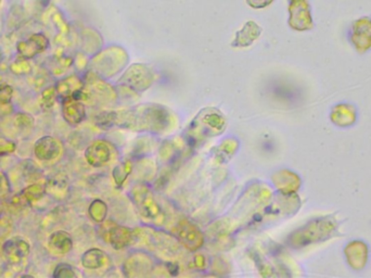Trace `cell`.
Masks as SVG:
<instances>
[{
    "instance_id": "1",
    "label": "cell",
    "mask_w": 371,
    "mask_h": 278,
    "mask_svg": "<svg viewBox=\"0 0 371 278\" xmlns=\"http://www.w3.org/2000/svg\"><path fill=\"white\" fill-rule=\"evenodd\" d=\"M62 146L59 141L50 136H45L38 139L35 144V156L44 161L54 160L61 153Z\"/></svg>"
},
{
    "instance_id": "2",
    "label": "cell",
    "mask_w": 371,
    "mask_h": 278,
    "mask_svg": "<svg viewBox=\"0 0 371 278\" xmlns=\"http://www.w3.org/2000/svg\"><path fill=\"white\" fill-rule=\"evenodd\" d=\"M2 250L10 263L17 264L28 256L29 245L24 239L12 238L4 242Z\"/></svg>"
},
{
    "instance_id": "3",
    "label": "cell",
    "mask_w": 371,
    "mask_h": 278,
    "mask_svg": "<svg viewBox=\"0 0 371 278\" xmlns=\"http://www.w3.org/2000/svg\"><path fill=\"white\" fill-rule=\"evenodd\" d=\"M62 114L68 123L76 125L85 119V106L79 100L67 98L62 104Z\"/></svg>"
},
{
    "instance_id": "4",
    "label": "cell",
    "mask_w": 371,
    "mask_h": 278,
    "mask_svg": "<svg viewBox=\"0 0 371 278\" xmlns=\"http://www.w3.org/2000/svg\"><path fill=\"white\" fill-rule=\"evenodd\" d=\"M85 156L88 163L93 167H102L110 160V148L103 141H97L88 148Z\"/></svg>"
},
{
    "instance_id": "5",
    "label": "cell",
    "mask_w": 371,
    "mask_h": 278,
    "mask_svg": "<svg viewBox=\"0 0 371 278\" xmlns=\"http://www.w3.org/2000/svg\"><path fill=\"white\" fill-rule=\"evenodd\" d=\"M49 244L50 247L54 248V249L60 251L59 252L60 254L68 253L71 250V248H72V240H71L70 236L64 232L55 233L50 237Z\"/></svg>"
},
{
    "instance_id": "6",
    "label": "cell",
    "mask_w": 371,
    "mask_h": 278,
    "mask_svg": "<svg viewBox=\"0 0 371 278\" xmlns=\"http://www.w3.org/2000/svg\"><path fill=\"white\" fill-rule=\"evenodd\" d=\"M179 237L185 242V245L192 246L194 249L201 245L202 241L201 236H200V233L196 229V227L192 225H188V224H186L185 226H182V229L179 232Z\"/></svg>"
},
{
    "instance_id": "7",
    "label": "cell",
    "mask_w": 371,
    "mask_h": 278,
    "mask_svg": "<svg viewBox=\"0 0 371 278\" xmlns=\"http://www.w3.org/2000/svg\"><path fill=\"white\" fill-rule=\"evenodd\" d=\"M82 265L85 266L87 269H98L101 268V266L105 262V256L102 251L97 250V249H92L87 251L84 256H82Z\"/></svg>"
},
{
    "instance_id": "8",
    "label": "cell",
    "mask_w": 371,
    "mask_h": 278,
    "mask_svg": "<svg viewBox=\"0 0 371 278\" xmlns=\"http://www.w3.org/2000/svg\"><path fill=\"white\" fill-rule=\"evenodd\" d=\"M43 194H44V187L35 184L24 189V190H23L19 196L15 197L13 200L15 203H20V202L27 203V202H31V201H33L34 199L40 198Z\"/></svg>"
},
{
    "instance_id": "9",
    "label": "cell",
    "mask_w": 371,
    "mask_h": 278,
    "mask_svg": "<svg viewBox=\"0 0 371 278\" xmlns=\"http://www.w3.org/2000/svg\"><path fill=\"white\" fill-rule=\"evenodd\" d=\"M129 239H131V236L125 228H115L110 233V240L115 248H121L127 245Z\"/></svg>"
},
{
    "instance_id": "10",
    "label": "cell",
    "mask_w": 371,
    "mask_h": 278,
    "mask_svg": "<svg viewBox=\"0 0 371 278\" xmlns=\"http://www.w3.org/2000/svg\"><path fill=\"white\" fill-rule=\"evenodd\" d=\"M54 277H75L76 274L74 273L73 268L68 264H60L56 268Z\"/></svg>"
},
{
    "instance_id": "11",
    "label": "cell",
    "mask_w": 371,
    "mask_h": 278,
    "mask_svg": "<svg viewBox=\"0 0 371 278\" xmlns=\"http://www.w3.org/2000/svg\"><path fill=\"white\" fill-rule=\"evenodd\" d=\"M15 124L21 128H28L33 126L34 119L29 114L20 113L15 117Z\"/></svg>"
},
{
    "instance_id": "12",
    "label": "cell",
    "mask_w": 371,
    "mask_h": 278,
    "mask_svg": "<svg viewBox=\"0 0 371 278\" xmlns=\"http://www.w3.org/2000/svg\"><path fill=\"white\" fill-rule=\"evenodd\" d=\"M16 145L13 143V141L8 140L5 138H0V157L9 155V153H12L15 150Z\"/></svg>"
},
{
    "instance_id": "13",
    "label": "cell",
    "mask_w": 371,
    "mask_h": 278,
    "mask_svg": "<svg viewBox=\"0 0 371 278\" xmlns=\"http://www.w3.org/2000/svg\"><path fill=\"white\" fill-rule=\"evenodd\" d=\"M12 88L9 85H0V104H8L12 98Z\"/></svg>"
},
{
    "instance_id": "14",
    "label": "cell",
    "mask_w": 371,
    "mask_h": 278,
    "mask_svg": "<svg viewBox=\"0 0 371 278\" xmlns=\"http://www.w3.org/2000/svg\"><path fill=\"white\" fill-rule=\"evenodd\" d=\"M55 99H56L55 90L46 91L43 93V97H41V103H43L41 105L46 106V108H49V106H51L52 104H54Z\"/></svg>"
},
{
    "instance_id": "15",
    "label": "cell",
    "mask_w": 371,
    "mask_h": 278,
    "mask_svg": "<svg viewBox=\"0 0 371 278\" xmlns=\"http://www.w3.org/2000/svg\"><path fill=\"white\" fill-rule=\"evenodd\" d=\"M10 191V185L9 181L3 173L0 172V197H3L5 194H8Z\"/></svg>"
}]
</instances>
